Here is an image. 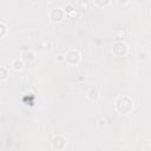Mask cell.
Instances as JSON below:
<instances>
[{
  "instance_id": "cell-1",
  "label": "cell",
  "mask_w": 151,
  "mask_h": 151,
  "mask_svg": "<svg viewBox=\"0 0 151 151\" xmlns=\"http://www.w3.org/2000/svg\"><path fill=\"white\" fill-rule=\"evenodd\" d=\"M120 105H122L123 107L119 110V112L126 114V113H129V112L133 109V100H132L129 96H122V97H119V98L116 100V107H117V106H120Z\"/></svg>"
},
{
  "instance_id": "cell-2",
  "label": "cell",
  "mask_w": 151,
  "mask_h": 151,
  "mask_svg": "<svg viewBox=\"0 0 151 151\" xmlns=\"http://www.w3.org/2000/svg\"><path fill=\"white\" fill-rule=\"evenodd\" d=\"M65 63H67L68 65H77L80 61V53L77 50H68L65 54Z\"/></svg>"
},
{
  "instance_id": "cell-3",
  "label": "cell",
  "mask_w": 151,
  "mask_h": 151,
  "mask_svg": "<svg viewBox=\"0 0 151 151\" xmlns=\"http://www.w3.org/2000/svg\"><path fill=\"white\" fill-rule=\"evenodd\" d=\"M65 15H66L65 11H64L63 8H59V7L51 9L50 13H48L50 20L53 21V22H60V21H63L64 18H65Z\"/></svg>"
},
{
  "instance_id": "cell-4",
  "label": "cell",
  "mask_w": 151,
  "mask_h": 151,
  "mask_svg": "<svg viewBox=\"0 0 151 151\" xmlns=\"http://www.w3.org/2000/svg\"><path fill=\"white\" fill-rule=\"evenodd\" d=\"M112 52L117 55V57H124L126 53H127V45L123 41H117L114 45H113V48H112Z\"/></svg>"
},
{
  "instance_id": "cell-5",
  "label": "cell",
  "mask_w": 151,
  "mask_h": 151,
  "mask_svg": "<svg viewBox=\"0 0 151 151\" xmlns=\"http://www.w3.org/2000/svg\"><path fill=\"white\" fill-rule=\"evenodd\" d=\"M52 146L55 150H63L66 146V139H65V137L61 136V134L54 136L53 139H52Z\"/></svg>"
},
{
  "instance_id": "cell-6",
  "label": "cell",
  "mask_w": 151,
  "mask_h": 151,
  "mask_svg": "<svg viewBox=\"0 0 151 151\" xmlns=\"http://www.w3.org/2000/svg\"><path fill=\"white\" fill-rule=\"evenodd\" d=\"M11 67H12V70H14L15 72H20V71L25 67V63H24V60H22L21 58H15V59L12 60Z\"/></svg>"
},
{
  "instance_id": "cell-7",
  "label": "cell",
  "mask_w": 151,
  "mask_h": 151,
  "mask_svg": "<svg viewBox=\"0 0 151 151\" xmlns=\"http://www.w3.org/2000/svg\"><path fill=\"white\" fill-rule=\"evenodd\" d=\"M86 96H87V98H88L90 100L96 101V100H98V98H99V90H98L96 86H91V87L88 88Z\"/></svg>"
},
{
  "instance_id": "cell-8",
  "label": "cell",
  "mask_w": 151,
  "mask_h": 151,
  "mask_svg": "<svg viewBox=\"0 0 151 151\" xmlns=\"http://www.w3.org/2000/svg\"><path fill=\"white\" fill-rule=\"evenodd\" d=\"M9 76V71L6 66H1L0 67V81H5Z\"/></svg>"
},
{
  "instance_id": "cell-9",
  "label": "cell",
  "mask_w": 151,
  "mask_h": 151,
  "mask_svg": "<svg viewBox=\"0 0 151 151\" xmlns=\"http://www.w3.org/2000/svg\"><path fill=\"white\" fill-rule=\"evenodd\" d=\"M0 38L1 39H4L5 37H6V34H7V32H8V29H7V25H6V22L5 21H1L0 22Z\"/></svg>"
},
{
  "instance_id": "cell-10",
  "label": "cell",
  "mask_w": 151,
  "mask_h": 151,
  "mask_svg": "<svg viewBox=\"0 0 151 151\" xmlns=\"http://www.w3.org/2000/svg\"><path fill=\"white\" fill-rule=\"evenodd\" d=\"M64 11H65L66 15H73V12L76 11V7H74L72 4H67V5L65 6Z\"/></svg>"
},
{
  "instance_id": "cell-11",
  "label": "cell",
  "mask_w": 151,
  "mask_h": 151,
  "mask_svg": "<svg viewBox=\"0 0 151 151\" xmlns=\"http://www.w3.org/2000/svg\"><path fill=\"white\" fill-rule=\"evenodd\" d=\"M99 127H103V126H105L106 125V120H105V118H100L99 120H98V124H97Z\"/></svg>"
},
{
  "instance_id": "cell-12",
  "label": "cell",
  "mask_w": 151,
  "mask_h": 151,
  "mask_svg": "<svg viewBox=\"0 0 151 151\" xmlns=\"http://www.w3.org/2000/svg\"><path fill=\"white\" fill-rule=\"evenodd\" d=\"M93 4L99 5V6H107V5H110V1H106V2H99V1H94Z\"/></svg>"
}]
</instances>
